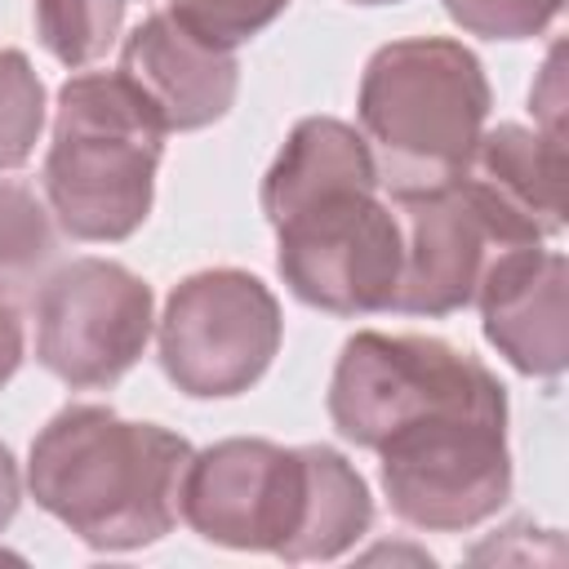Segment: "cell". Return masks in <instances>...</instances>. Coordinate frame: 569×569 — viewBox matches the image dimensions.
Listing matches in <instances>:
<instances>
[{
  "instance_id": "cell-19",
  "label": "cell",
  "mask_w": 569,
  "mask_h": 569,
  "mask_svg": "<svg viewBox=\"0 0 569 569\" xmlns=\"http://www.w3.org/2000/svg\"><path fill=\"white\" fill-rule=\"evenodd\" d=\"M22 356H27V338H22V316H18V307H13V298L9 293H0V387L18 373V365H22Z\"/></svg>"
},
{
  "instance_id": "cell-7",
  "label": "cell",
  "mask_w": 569,
  "mask_h": 569,
  "mask_svg": "<svg viewBox=\"0 0 569 569\" xmlns=\"http://www.w3.org/2000/svg\"><path fill=\"white\" fill-rule=\"evenodd\" d=\"M284 316L276 293L240 267L191 271L164 298L156 351L164 378L191 400L244 396L276 360Z\"/></svg>"
},
{
  "instance_id": "cell-5",
  "label": "cell",
  "mask_w": 569,
  "mask_h": 569,
  "mask_svg": "<svg viewBox=\"0 0 569 569\" xmlns=\"http://www.w3.org/2000/svg\"><path fill=\"white\" fill-rule=\"evenodd\" d=\"M164 124L120 71H76L53 102L44 200L71 240L120 244L156 200Z\"/></svg>"
},
{
  "instance_id": "cell-11",
  "label": "cell",
  "mask_w": 569,
  "mask_h": 569,
  "mask_svg": "<svg viewBox=\"0 0 569 569\" xmlns=\"http://www.w3.org/2000/svg\"><path fill=\"white\" fill-rule=\"evenodd\" d=\"M116 71L142 93L164 133H196L218 124L240 89L236 49L196 36L169 9L147 13L124 36Z\"/></svg>"
},
{
  "instance_id": "cell-9",
  "label": "cell",
  "mask_w": 569,
  "mask_h": 569,
  "mask_svg": "<svg viewBox=\"0 0 569 569\" xmlns=\"http://www.w3.org/2000/svg\"><path fill=\"white\" fill-rule=\"evenodd\" d=\"M36 360L71 391L116 387L156 329L151 284L116 258H71L31 298Z\"/></svg>"
},
{
  "instance_id": "cell-16",
  "label": "cell",
  "mask_w": 569,
  "mask_h": 569,
  "mask_svg": "<svg viewBox=\"0 0 569 569\" xmlns=\"http://www.w3.org/2000/svg\"><path fill=\"white\" fill-rule=\"evenodd\" d=\"M44 129V84L22 49H0V173L22 169Z\"/></svg>"
},
{
  "instance_id": "cell-13",
  "label": "cell",
  "mask_w": 569,
  "mask_h": 569,
  "mask_svg": "<svg viewBox=\"0 0 569 569\" xmlns=\"http://www.w3.org/2000/svg\"><path fill=\"white\" fill-rule=\"evenodd\" d=\"M458 187L511 244H542L565 227V142L511 120L485 129Z\"/></svg>"
},
{
  "instance_id": "cell-6",
  "label": "cell",
  "mask_w": 569,
  "mask_h": 569,
  "mask_svg": "<svg viewBox=\"0 0 569 569\" xmlns=\"http://www.w3.org/2000/svg\"><path fill=\"white\" fill-rule=\"evenodd\" d=\"M325 405L333 431L373 453L387 436L422 418H507V387L485 360L440 338L360 329L338 351Z\"/></svg>"
},
{
  "instance_id": "cell-18",
  "label": "cell",
  "mask_w": 569,
  "mask_h": 569,
  "mask_svg": "<svg viewBox=\"0 0 569 569\" xmlns=\"http://www.w3.org/2000/svg\"><path fill=\"white\" fill-rule=\"evenodd\" d=\"M440 4L467 36L480 40H533L565 9V0H440Z\"/></svg>"
},
{
  "instance_id": "cell-14",
  "label": "cell",
  "mask_w": 569,
  "mask_h": 569,
  "mask_svg": "<svg viewBox=\"0 0 569 569\" xmlns=\"http://www.w3.org/2000/svg\"><path fill=\"white\" fill-rule=\"evenodd\" d=\"M124 9L129 0H31V18L44 53L71 71L98 62L116 44L124 27Z\"/></svg>"
},
{
  "instance_id": "cell-10",
  "label": "cell",
  "mask_w": 569,
  "mask_h": 569,
  "mask_svg": "<svg viewBox=\"0 0 569 569\" xmlns=\"http://www.w3.org/2000/svg\"><path fill=\"white\" fill-rule=\"evenodd\" d=\"M396 222H400V280L391 311L400 316H453L471 307L489 262L511 244L485 209L453 182L427 187V191H400L391 196Z\"/></svg>"
},
{
  "instance_id": "cell-2",
  "label": "cell",
  "mask_w": 569,
  "mask_h": 569,
  "mask_svg": "<svg viewBox=\"0 0 569 569\" xmlns=\"http://www.w3.org/2000/svg\"><path fill=\"white\" fill-rule=\"evenodd\" d=\"M178 520L213 547L307 565L351 551L373 525V498L365 476L329 445L284 449L262 436H231L191 449Z\"/></svg>"
},
{
  "instance_id": "cell-15",
  "label": "cell",
  "mask_w": 569,
  "mask_h": 569,
  "mask_svg": "<svg viewBox=\"0 0 569 569\" xmlns=\"http://www.w3.org/2000/svg\"><path fill=\"white\" fill-rule=\"evenodd\" d=\"M58 249L53 213L22 182H0V293H18L40 280Z\"/></svg>"
},
{
  "instance_id": "cell-12",
  "label": "cell",
  "mask_w": 569,
  "mask_h": 569,
  "mask_svg": "<svg viewBox=\"0 0 569 569\" xmlns=\"http://www.w3.org/2000/svg\"><path fill=\"white\" fill-rule=\"evenodd\" d=\"M569 262L560 249L520 244L489 262L476 307L498 356L525 378H560L569 365Z\"/></svg>"
},
{
  "instance_id": "cell-1",
  "label": "cell",
  "mask_w": 569,
  "mask_h": 569,
  "mask_svg": "<svg viewBox=\"0 0 569 569\" xmlns=\"http://www.w3.org/2000/svg\"><path fill=\"white\" fill-rule=\"evenodd\" d=\"M258 204L276 231V271L298 302L329 316L391 311L400 222L356 124L298 120L262 173Z\"/></svg>"
},
{
  "instance_id": "cell-4",
  "label": "cell",
  "mask_w": 569,
  "mask_h": 569,
  "mask_svg": "<svg viewBox=\"0 0 569 569\" xmlns=\"http://www.w3.org/2000/svg\"><path fill=\"white\" fill-rule=\"evenodd\" d=\"M493 107L480 58L449 36H409L373 49L356 116L387 196L445 187L462 173Z\"/></svg>"
},
{
  "instance_id": "cell-8",
  "label": "cell",
  "mask_w": 569,
  "mask_h": 569,
  "mask_svg": "<svg viewBox=\"0 0 569 569\" xmlns=\"http://www.w3.org/2000/svg\"><path fill=\"white\" fill-rule=\"evenodd\" d=\"M373 453L391 516L422 533H467L511 498L507 418H422L387 436Z\"/></svg>"
},
{
  "instance_id": "cell-17",
  "label": "cell",
  "mask_w": 569,
  "mask_h": 569,
  "mask_svg": "<svg viewBox=\"0 0 569 569\" xmlns=\"http://www.w3.org/2000/svg\"><path fill=\"white\" fill-rule=\"evenodd\" d=\"M289 9V0H169V13L191 27L196 36L236 49L253 36H262L280 13Z\"/></svg>"
},
{
  "instance_id": "cell-21",
  "label": "cell",
  "mask_w": 569,
  "mask_h": 569,
  "mask_svg": "<svg viewBox=\"0 0 569 569\" xmlns=\"http://www.w3.org/2000/svg\"><path fill=\"white\" fill-rule=\"evenodd\" d=\"M351 4H400V0H351Z\"/></svg>"
},
{
  "instance_id": "cell-20",
  "label": "cell",
  "mask_w": 569,
  "mask_h": 569,
  "mask_svg": "<svg viewBox=\"0 0 569 569\" xmlns=\"http://www.w3.org/2000/svg\"><path fill=\"white\" fill-rule=\"evenodd\" d=\"M18 502H22V476H18V462H13L9 445L0 440V529L18 516Z\"/></svg>"
},
{
  "instance_id": "cell-3",
  "label": "cell",
  "mask_w": 569,
  "mask_h": 569,
  "mask_svg": "<svg viewBox=\"0 0 569 569\" xmlns=\"http://www.w3.org/2000/svg\"><path fill=\"white\" fill-rule=\"evenodd\" d=\"M187 458V436L160 422L120 418L111 405H67L31 440L27 489L84 547L138 551L178 525Z\"/></svg>"
}]
</instances>
